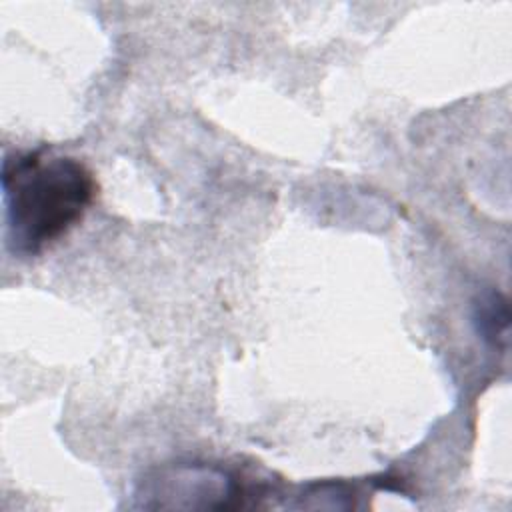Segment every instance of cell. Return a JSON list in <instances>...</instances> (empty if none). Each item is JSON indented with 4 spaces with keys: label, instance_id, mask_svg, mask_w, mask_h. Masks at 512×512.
<instances>
[{
    "label": "cell",
    "instance_id": "6da1fadb",
    "mask_svg": "<svg viewBox=\"0 0 512 512\" xmlns=\"http://www.w3.org/2000/svg\"><path fill=\"white\" fill-rule=\"evenodd\" d=\"M92 172L72 156L46 148L8 154L2 162L6 244L36 256L82 220L94 200Z\"/></svg>",
    "mask_w": 512,
    "mask_h": 512
},
{
    "label": "cell",
    "instance_id": "7a4b0ae2",
    "mask_svg": "<svg viewBox=\"0 0 512 512\" xmlns=\"http://www.w3.org/2000/svg\"><path fill=\"white\" fill-rule=\"evenodd\" d=\"M508 318V302L502 294L494 290L482 294L474 304L476 330L492 346H500V342H506Z\"/></svg>",
    "mask_w": 512,
    "mask_h": 512
}]
</instances>
